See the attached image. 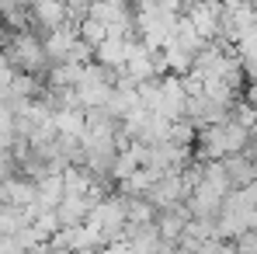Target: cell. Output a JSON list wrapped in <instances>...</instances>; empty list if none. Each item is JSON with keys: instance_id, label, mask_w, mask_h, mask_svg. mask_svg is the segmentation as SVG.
Wrapping results in <instances>:
<instances>
[{"instance_id": "3957f363", "label": "cell", "mask_w": 257, "mask_h": 254, "mask_svg": "<svg viewBox=\"0 0 257 254\" xmlns=\"http://www.w3.org/2000/svg\"><path fill=\"white\" fill-rule=\"evenodd\" d=\"M14 73H18V70H14V66L7 63V56L0 52V94H4V91L11 87V80H14Z\"/></svg>"}, {"instance_id": "6da1fadb", "label": "cell", "mask_w": 257, "mask_h": 254, "mask_svg": "<svg viewBox=\"0 0 257 254\" xmlns=\"http://www.w3.org/2000/svg\"><path fill=\"white\" fill-rule=\"evenodd\" d=\"M247 143H250V126H243L236 115L198 129V157L202 160H222L229 153L247 150Z\"/></svg>"}, {"instance_id": "7a4b0ae2", "label": "cell", "mask_w": 257, "mask_h": 254, "mask_svg": "<svg viewBox=\"0 0 257 254\" xmlns=\"http://www.w3.org/2000/svg\"><path fill=\"white\" fill-rule=\"evenodd\" d=\"M32 25L39 35L66 25V4L63 0H32Z\"/></svg>"}]
</instances>
